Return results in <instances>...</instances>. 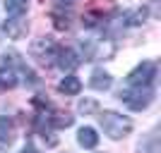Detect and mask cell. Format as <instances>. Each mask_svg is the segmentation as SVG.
Wrapping results in <instances>:
<instances>
[{
  "label": "cell",
  "instance_id": "9a60e30c",
  "mask_svg": "<svg viewBox=\"0 0 161 153\" xmlns=\"http://www.w3.org/2000/svg\"><path fill=\"white\" fill-rule=\"evenodd\" d=\"M80 110H82V113H89V110H96V103H94V100H82V103H80Z\"/></svg>",
  "mask_w": 161,
  "mask_h": 153
},
{
  "label": "cell",
  "instance_id": "7a4b0ae2",
  "mask_svg": "<svg viewBox=\"0 0 161 153\" xmlns=\"http://www.w3.org/2000/svg\"><path fill=\"white\" fill-rule=\"evenodd\" d=\"M118 98L130 108V110H144V108L154 100V91L152 86H132V89H123L118 93Z\"/></svg>",
  "mask_w": 161,
  "mask_h": 153
},
{
  "label": "cell",
  "instance_id": "4fadbf2b",
  "mask_svg": "<svg viewBox=\"0 0 161 153\" xmlns=\"http://www.w3.org/2000/svg\"><path fill=\"white\" fill-rule=\"evenodd\" d=\"M48 125H53V127H58V129H63V127H70L75 122V117L70 113H53V115H48Z\"/></svg>",
  "mask_w": 161,
  "mask_h": 153
},
{
  "label": "cell",
  "instance_id": "5bb4252c",
  "mask_svg": "<svg viewBox=\"0 0 161 153\" xmlns=\"http://www.w3.org/2000/svg\"><path fill=\"white\" fill-rule=\"evenodd\" d=\"M5 10L10 17H22L27 12V0H5Z\"/></svg>",
  "mask_w": 161,
  "mask_h": 153
},
{
  "label": "cell",
  "instance_id": "9c48e42d",
  "mask_svg": "<svg viewBox=\"0 0 161 153\" xmlns=\"http://www.w3.org/2000/svg\"><path fill=\"white\" fill-rule=\"evenodd\" d=\"M58 91L65 93V96H77V93L82 91V81L77 79V77H72V74H67L65 79L58 84Z\"/></svg>",
  "mask_w": 161,
  "mask_h": 153
},
{
  "label": "cell",
  "instance_id": "6da1fadb",
  "mask_svg": "<svg viewBox=\"0 0 161 153\" xmlns=\"http://www.w3.org/2000/svg\"><path fill=\"white\" fill-rule=\"evenodd\" d=\"M101 127H103V134H106V136H111V139H123V136L130 134L132 122H130V117L115 113V110H103V113H101Z\"/></svg>",
  "mask_w": 161,
  "mask_h": 153
},
{
  "label": "cell",
  "instance_id": "e0dca14e",
  "mask_svg": "<svg viewBox=\"0 0 161 153\" xmlns=\"http://www.w3.org/2000/svg\"><path fill=\"white\" fill-rule=\"evenodd\" d=\"M63 3H75V0H63Z\"/></svg>",
  "mask_w": 161,
  "mask_h": 153
},
{
  "label": "cell",
  "instance_id": "52a82bcc",
  "mask_svg": "<svg viewBox=\"0 0 161 153\" xmlns=\"http://www.w3.org/2000/svg\"><path fill=\"white\" fill-rule=\"evenodd\" d=\"M113 84V77L106 72V69H94L92 72V79H89V86L96 89V91H106Z\"/></svg>",
  "mask_w": 161,
  "mask_h": 153
},
{
  "label": "cell",
  "instance_id": "5b68a950",
  "mask_svg": "<svg viewBox=\"0 0 161 153\" xmlns=\"http://www.w3.org/2000/svg\"><path fill=\"white\" fill-rule=\"evenodd\" d=\"M3 31L7 33V38H24L29 31V22L24 17H10V19L3 22Z\"/></svg>",
  "mask_w": 161,
  "mask_h": 153
},
{
  "label": "cell",
  "instance_id": "2e32d148",
  "mask_svg": "<svg viewBox=\"0 0 161 153\" xmlns=\"http://www.w3.org/2000/svg\"><path fill=\"white\" fill-rule=\"evenodd\" d=\"M22 153H39V151H36L34 146H24V151H22Z\"/></svg>",
  "mask_w": 161,
  "mask_h": 153
},
{
  "label": "cell",
  "instance_id": "277c9868",
  "mask_svg": "<svg viewBox=\"0 0 161 153\" xmlns=\"http://www.w3.org/2000/svg\"><path fill=\"white\" fill-rule=\"evenodd\" d=\"M55 50H58V46H55L53 38H48V36H41V38H36L31 43V55H34V58H39L41 62L53 60Z\"/></svg>",
  "mask_w": 161,
  "mask_h": 153
},
{
  "label": "cell",
  "instance_id": "8992f818",
  "mask_svg": "<svg viewBox=\"0 0 161 153\" xmlns=\"http://www.w3.org/2000/svg\"><path fill=\"white\" fill-rule=\"evenodd\" d=\"M53 60H55V65L60 67L63 72H72L75 67L82 62V58L75 53V50H70V48H60V46H58V50H55V58H53Z\"/></svg>",
  "mask_w": 161,
  "mask_h": 153
},
{
  "label": "cell",
  "instance_id": "7c38bea8",
  "mask_svg": "<svg viewBox=\"0 0 161 153\" xmlns=\"http://www.w3.org/2000/svg\"><path fill=\"white\" fill-rule=\"evenodd\" d=\"M17 86V72L12 67H0V89H14Z\"/></svg>",
  "mask_w": 161,
  "mask_h": 153
},
{
  "label": "cell",
  "instance_id": "ba28073f",
  "mask_svg": "<svg viewBox=\"0 0 161 153\" xmlns=\"http://www.w3.org/2000/svg\"><path fill=\"white\" fill-rule=\"evenodd\" d=\"M77 141H80V146H84V148H96L99 134H96V129H92V127H82L80 132H77Z\"/></svg>",
  "mask_w": 161,
  "mask_h": 153
},
{
  "label": "cell",
  "instance_id": "30bf717a",
  "mask_svg": "<svg viewBox=\"0 0 161 153\" xmlns=\"http://www.w3.org/2000/svg\"><path fill=\"white\" fill-rule=\"evenodd\" d=\"M14 141V122L7 115H0V144H12Z\"/></svg>",
  "mask_w": 161,
  "mask_h": 153
},
{
  "label": "cell",
  "instance_id": "8fae6325",
  "mask_svg": "<svg viewBox=\"0 0 161 153\" xmlns=\"http://www.w3.org/2000/svg\"><path fill=\"white\" fill-rule=\"evenodd\" d=\"M144 19H147V7H135L123 14V24H128V27H140L144 24Z\"/></svg>",
  "mask_w": 161,
  "mask_h": 153
},
{
  "label": "cell",
  "instance_id": "3957f363",
  "mask_svg": "<svg viewBox=\"0 0 161 153\" xmlns=\"http://www.w3.org/2000/svg\"><path fill=\"white\" fill-rule=\"evenodd\" d=\"M154 79H156V65L152 60L140 62V65L128 74V84L130 86H152Z\"/></svg>",
  "mask_w": 161,
  "mask_h": 153
}]
</instances>
